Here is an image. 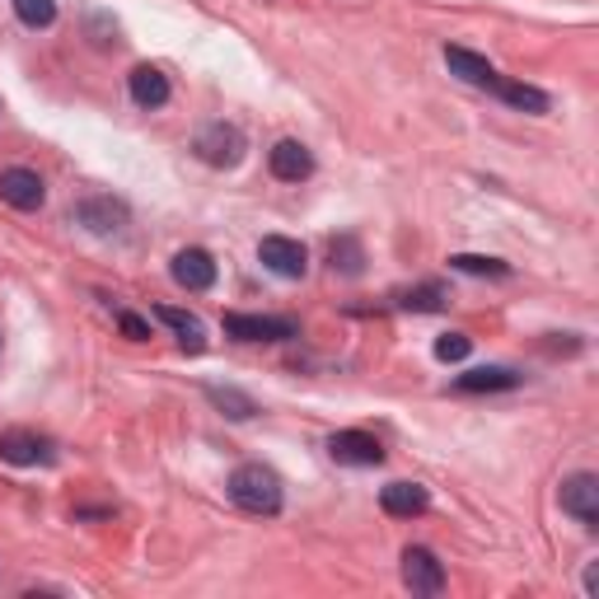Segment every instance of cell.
Masks as SVG:
<instances>
[{
    "instance_id": "obj_14",
    "label": "cell",
    "mask_w": 599,
    "mask_h": 599,
    "mask_svg": "<svg viewBox=\"0 0 599 599\" xmlns=\"http://www.w3.org/2000/svg\"><path fill=\"white\" fill-rule=\"evenodd\" d=\"M380 506H384V516H394V520H412L431 506V491L421 483H389L380 491Z\"/></svg>"
},
{
    "instance_id": "obj_11",
    "label": "cell",
    "mask_w": 599,
    "mask_h": 599,
    "mask_svg": "<svg viewBox=\"0 0 599 599\" xmlns=\"http://www.w3.org/2000/svg\"><path fill=\"white\" fill-rule=\"evenodd\" d=\"M268 169L281 183H305L314 173V155L300 146V140H276V146L268 150Z\"/></svg>"
},
{
    "instance_id": "obj_7",
    "label": "cell",
    "mask_w": 599,
    "mask_h": 599,
    "mask_svg": "<svg viewBox=\"0 0 599 599\" xmlns=\"http://www.w3.org/2000/svg\"><path fill=\"white\" fill-rule=\"evenodd\" d=\"M403 586L412 595H440L445 590V567H440V557L431 549H408L403 553Z\"/></svg>"
},
{
    "instance_id": "obj_19",
    "label": "cell",
    "mask_w": 599,
    "mask_h": 599,
    "mask_svg": "<svg viewBox=\"0 0 599 599\" xmlns=\"http://www.w3.org/2000/svg\"><path fill=\"white\" fill-rule=\"evenodd\" d=\"M206 398L216 403V408H221L225 417H235V421H249V417L258 412V403H253L249 394H239V389H221V384H211Z\"/></svg>"
},
{
    "instance_id": "obj_8",
    "label": "cell",
    "mask_w": 599,
    "mask_h": 599,
    "mask_svg": "<svg viewBox=\"0 0 599 599\" xmlns=\"http://www.w3.org/2000/svg\"><path fill=\"white\" fill-rule=\"evenodd\" d=\"M562 510L586 524V530H595L599 524V478L595 473H572V478L562 483Z\"/></svg>"
},
{
    "instance_id": "obj_12",
    "label": "cell",
    "mask_w": 599,
    "mask_h": 599,
    "mask_svg": "<svg viewBox=\"0 0 599 599\" xmlns=\"http://www.w3.org/2000/svg\"><path fill=\"white\" fill-rule=\"evenodd\" d=\"M173 281H179L183 291H211L216 286V262H211L206 249H183V253H173Z\"/></svg>"
},
{
    "instance_id": "obj_10",
    "label": "cell",
    "mask_w": 599,
    "mask_h": 599,
    "mask_svg": "<svg viewBox=\"0 0 599 599\" xmlns=\"http://www.w3.org/2000/svg\"><path fill=\"white\" fill-rule=\"evenodd\" d=\"M0 202H10L14 211H38L47 202V188L33 169H0Z\"/></svg>"
},
{
    "instance_id": "obj_24",
    "label": "cell",
    "mask_w": 599,
    "mask_h": 599,
    "mask_svg": "<svg viewBox=\"0 0 599 599\" xmlns=\"http://www.w3.org/2000/svg\"><path fill=\"white\" fill-rule=\"evenodd\" d=\"M473 351V338H464V332H445V338H436V357L440 361H464Z\"/></svg>"
},
{
    "instance_id": "obj_3",
    "label": "cell",
    "mask_w": 599,
    "mask_h": 599,
    "mask_svg": "<svg viewBox=\"0 0 599 599\" xmlns=\"http://www.w3.org/2000/svg\"><path fill=\"white\" fill-rule=\"evenodd\" d=\"M225 332L239 342H291L300 338V324L281 314H225Z\"/></svg>"
},
{
    "instance_id": "obj_5",
    "label": "cell",
    "mask_w": 599,
    "mask_h": 599,
    "mask_svg": "<svg viewBox=\"0 0 599 599\" xmlns=\"http://www.w3.org/2000/svg\"><path fill=\"white\" fill-rule=\"evenodd\" d=\"M258 262H262L268 272H276V276L300 281V276H305V268H309V253H305V244H300V239L268 235V239L258 244Z\"/></svg>"
},
{
    "instance_id": "obj_21",
    "label": "cell",
    "mask_w": 599,
    "mask_h": 599,
    "mask_svg": "<svg viewBox=\"0 0 599 599\" xmlns=\"http://www.w3.org/2000/svg\"><path fill=\"white\" fill-rule=\"evenodd\" d=\"M14 14L24 29H52L57 24V0H14Z\"/></svg>"
},
{
    "instance_id": "obj_25",
    "label": "cell",
    "mask_w": 599,
    "mask_h": 599,
    "mask_svg": "<svg viewBox=\"0 0 599 599\" xmlns=\"http://www.w3.org/2000/svg\"><path fill=\"white\" fill-rule=\"evenodd\" d=\"M117 328H122V332H127V338H132V342H146V338H150V324H146V319H140V314H127V309H122V314H117Z\"/></svg>"
},
{
    "instance_id": "obj_9",
    "label": "cell",
    "mask_w": 599,
    "mask_h": 599,
    "mask_svg": "<svg viewBox=\"0 0 599 599\" xmlns=\"http://www.w3.org/2000/svg\"><path fill=\"white\" fill-rule=\"evenodd\" d=\"M76 225H84V230L99 235V239L122 235V230H127V206L113 202V197H84L76 206Z\"/></svg>"
},
{
    "instance_id": "obj_18",
    "label": "cell",
    "mask_w": 599,
    "mask_h": 599,
    "mask_svg": "<svg viewBox=\"0 0 599 599\" xmlns=\"http://www.w3.org/2000/svg\"><path fill=\"white\" fill-rule=\"evenodd\" d=\"M491 90H497L506 103H510V109H520V113H549V94H543V90H534V84H520V80H491Z\"/></svg>"
},
{
    "instance_id": "obj_16",
    "label": "cell",
    "mask_w": 599,
    "mask_h": 599,
    "mask_svg": "<svg viewBox=\"0 0 599 599\" xmlns=\"http://www.w3.org/2000/svg\"><path fill=\"white\" fill-rule=\"evenodd\" d=\"M516 384H520V375L510 365H478L454 380V389L460 394H497V389H516Z\"/></svg>"
},
{
    "instance_id": "obj_23",
    "label": "cell",
    "mask_w": 599,
    "mask_h": 599,
    "mask_svg": "<svg viewBox=\"0 0 599 599\" xmlns=\"http://www.w3.org/2000/svg\"><path fill=\"white\" fill-rule=\"evenodd\" d=\"M398 305L403 309H417V314H431V309L445 305V291H440V286H417V291H403Z\"/></svg>"
},
{
    "instance_id": "obj_4",
    "label": "cell",
    "mask_w": 599,
    "mask_h": 599,
    "mask_svg": "<svg viewBox=\"0 0 599 599\" xmlns=\"http://www.w3.org/2000/svg\"><path fill=\"white\" fill-rule=\"evenodd\" d=\"M0 460L14 464V468H33V464H52L57 450H52L47 436L14 427V431H0Z\"/></svg>"
},
{
    "instance_id": "obj_1",
    "label": "cell",
    "mask_w": 599,
    "mask_h": 599,
    "mask_svg": "<svg viewBox=\"0 0 599 599\" xmlns=\"http://www.w3.org/2000/svg\"><path fill=\"white\" fill-rule=\"evenodd\" d=\"M230 501L239 510H249V516H276L281 510V478L272 468H262V464H244L230 473Z\"/></svg>"
},
{
    "instance_id": "obj_22",
    "label": "cell",
    "mask_w": 599,
    "mask_h": 599,
    "mask_svg": "<svg viewBox=\"0 0 599 599\" xmlns=\"http://www.w3.org/2000/svg\"><path fill=\"white\" fill-rule=\"evenodd\" d=\"M450 268H454V272H468V276H510V262H501V258H478V253H454Z\"/></svg>"
},
{
    "instance_id": "obj_6",
    "label": "cell",
    "mask_w": 599,
    "mask_h": 599,
    "mask_svg": "<svg viewBox=\"0 0 599 599\" xmlns=\"http://www.w3.org/2000/svg\"><path fill=\"white\" fill-rule=\"evenodd\" d=\"M328 454L347 468H375L384 464V445L370 431H332L328 436Z\"/></svg>"
},
{
    "instance_id": "obj_20",
    "label": "cell",
    "mask_w": 599,
    "mask_h": 599,
    "mask_svg": "<svg viewBox=\"0 0 599 599\" xmlns=\"http://www.w3.org/2000/svg\"><path fill=\"white\" fill-rule=\"evenodd\" d=\"M328 258H332V272H342V276H361V262H365V253H361V244L351 239V235L332 239Z\"/></svg>"
},
{
    "instance_id": "obj_13",
    "label": "cell",
    "mask_w": 599,
    "mask_h": 599,
    "mask_svg": "<svg viewBox=\"0 0 599 599\" xmlns=\"http://www.w3.org/2000/svg\"><path fill=\"white\" fill-rule=\"evenodd\" d=\"M127 90H132V103L136 109H165L169 103V76L160 66H136L132 76H127Z\"/></svg>"
},
{
    "instance_id": "obj_2",
    "label": "cell",
    "mask_w": 599,
    "mask_h": 599,
    "mask_svg": "<svg viewBox=\"0 0 599 599\" xmlns=\"http://www.w3.org/2000/svg\"><path fill=\"white\" fill-rule=\"evenodd\" d=\"M192 150H197V160L211 169H235L249 146H244V132L235 122H206L197 132V140H192Z\"/></svg>"
},
{
    "instance_id": "obj_15",
    "label": "cell",
    "mask_w": 599,
    "mask_h": 599,
    "mask_svg": "<svg viewBox=\"0 0 599 599\" xmlns=\"http://www.w3.org/2000/svg\"><path fill=\"white\" fill-rule=\"evenodd\" d=\"M445 66H450V76H460L464 84H478V90H491V80H497L491 61L468 47H445Z\"/></svg>"
},
{
    "instance_id": "obj_17",
    "label": "cell",
    "mask_w": 599,
    "mask_h": 599,
    "mask_svg": "<svg viewBox=\"0 0 599 599\" xmlns=\"http://www.w3.org/2000/svg\"><path fill=\"white\" fill-rule=\"evenodd\" d=\"M155 319H160L165 328L179 332V342H183L188 351H202V347H206V324L197 319V314L173 309V305H160V309H155Z\"/></svg>"
}]
</instances>
